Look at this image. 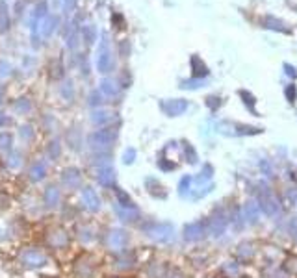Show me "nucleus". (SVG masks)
<instances>
[{
    "label": "nucleus",
    "instance_id": "1",
    "mask_svg": "<svg viewBox=\"0 0 297 278\" xmlns=\"http://www.w3.org/2000/svg\"><path fill=\"white\" fill-rule=\"evenodd\" d=\"M115 139H117V132L115 130L102 128V130H95L88 138V143L93 150H106L108 147L113 145Z\"/></svg>",
    "mask_w": 297,
    "mask_h": 278
},
{
    "label": "nucleus",
    "instance_id": "2",
    "mask_svg": "<svg viewBox=\"0 0 297 278\" xmlns=\"http://www.w3.org/2000/svg\"><path fill=\"white\" fill-rule=\"evenodd\" d=\"M20 261L22 265L28 269H43L50 263L47 252H43L41 248H26L22 254H20Z\"/></svg>",
    "mask_w": 297,
    "mask_h": 278
},
{
    "label": "nucleus",
    "instance_id": "3",
    "mask_svg": "<svg viewBox=\"0 0 297 278\" xmlns=\"http://www.w3.org/2000/svg\"><path fill=\"white\" fill-rule=\"evenodd\" d=\"M145 234L156 243H169L173 239L175 228L171 223H152L145 228Z\"/></svg>",
    "mask_w": 297,
    "mask_h": 278
},
{
    "label": "nucleus",
    "instance_id": "4",
    "mask_svg": "<svg viewBox=\"0 0 297 278\" xmlns=\"http://www.w3.org/2000/svg\"><path fill=\"white\" fill-rule=\"evenodd\" d=\"M113 56H111V50H110V43H108V37L106 34L102 35V45H100V52H99V58H97V69L99 72L106 74V72H111L113 70Z\"/></svg>",
    "mask_w": 297,
    "mask_h": 278
},
{
    "label": "nucleus",
    "instance_id": "5",
    "mask_svg": "<svg viewBox=\"0 0 297 278\" xmlns=\"http://www.w3.org/2000/svg\"><path fill=\"white\" fill-rule=\"evenodd\" d=\"M258 206H260V209H262L266 215H269V217L277 215L278 209H280L277 197H275L269 189H262V191L258 193Z\"/></svg>",
    "mask_w": 297,
    "mask_h": 278
},
{
    "label": "nucleus",
    "instance_id": "6",
    "mask_svg": "<svg viewBox=\"0 0 297 278\" xmlns=\"http://www.w3.org/2000/svg\"><path fill=\"white\" fill-rule=\"evenodd\" d=\"M106 245H108L110 250H123V248L129 245V234L121 228H113L110 230V234L106 236Z\"/></svg>",
    "mask_w": 297,
    "mask_h": 278
},
{
    "label": "nucleus",
    "instance_id": "7",
    "mask_svg": "<svg viewBox=\"0 0 297 278\" xmlns=\"http://www.w3.org/2000/svg\"><path fill=\"white\" fill-rule=\"evenodd\" d=\"M162 109H164V113L169 115V117H178V115H182V113L188 109V100H184V99L164 100V102H162Z\"/></svg>",
    "mask_w": 297,
    "mask_h": 278
},
{
    "label": "nucleus",
    "instance_id": "8",
    "mask_svg": "<svg viewBox=\"0 0 297 278\" xmlns=\"http://www.w3.org/2000/svg\"><path fill=\"white\" fill-rule=\"evenodd\" d=\"M80 199H82L84 208L89 209V211H99V209H100V199H99V195H97V191H95L93 188H84V189H82Z\"/></svg>",
    "mask_w": 297,
    "mask_h": 278
},
{
    "label": "nucleus",
    "instance_id": "9",
    "mask_svg": "<svg viewBox=\"0 0 297 278\" xmlns=\"http://www.w3.org/2000/svg\"><path fill=\"white\" fill-rule=\"evenodd\" d=\"M206 234V225L203 221H195V223H189L184 228V239L186 241H199V239L204 238Z\"/></svg>",
    "mask_w": 297,
    "mask_h": 278
},
{
    "label": "nucleus",
    "instance_id": "10",
    "mask_svg": "<svg viewBox=\"0 0 297 278\" xmlns=\"http://www.w3.org/2000/svg\"><path fill=\"white\" fill-rule=\"evenodd\" d=\"M225 230H227V219H225L223 213H216L214 217L210 219V223H208V232L214 238H219V236L225 234Z\"/></svg>",
    "mask_w": 297,
    "mask_h": 278
},
{
    "label": "nucleus",
    "instance_id": "11",
    "mask_svg": "<svg viewBox=\"0 0 297 278\" xmlns=\"http://www.w3.org/2000/svg\"><path fill=\"white\" fill-rule=\"evenodd\" d=\"M97 180L104 188H111L115 184V171H113V167L108 165V163L100 165L99 169H97Z\"/></svg>",
    "mask_w": 297,
    "mask_h": 278
},
{
    "label": "nucleus",
    "instance_id": "12",
    "mask_svg": "<svg viewBox=\"0 0 297 278\" xmlns=\"http://www.w3.org/2000/svg\"><path fill=\"white\" fill-rule=\"evenodd\" d=\"M243 219L247 225H257L260 221V206L255 200H247L243 204Z\"/></svg>",
    "mask_w": 297,
    "mask_h": 278
},
{
    "label": "nucleus",
    "instance_id": "13",
    "mask_svg": "<svg viewBox=\"0 0 297 278\" xmlns=\"http://www.w3.org/2000/svg\"><path fill=\"white\" fill-rule=\"evenodd\" d=\"M61 182L67 189H78L80 186V171L78 169H65L61 173Z\"/></svg>",
    "mask_w": 297,
    "mask_h": 278
},
{
    "label": "nucleus",
    "instance_id": "14",
    "mask_svg": "<svg viewBox=\"0 0 297 278\" xmlns=\"http://www.w3.org/2000/svg\"><path fill=\"white\" fill-rule=\"evenodd\" d=\"M47 161L45 159H37V161H34V165L30 167V178L32 182H41V180L47 176Z\"/></svg>",
    "mask_w": 297,
    "mask_h": 278
},
{
    "label": "nucleus",
    "instance_id": "15",
    "mask_svg": "<svg viewBox=\"0 0 297 278\" xmlns=\"http://www.w3.org/2000/svg\"><path fill=\"white\" fill-rule=\"evenodd\" d=\"M58 26V17L56 15H47L45 19L39 22V32L43 37H50Z\"/></svg>",
    "mask_w": 297,
    "mask_h": 278
},
{
    "label": "nucleus",
    "instance_id": "16",
    "mask_svg": "<svg viewBox=\"0 0 297 278\" xmlns=\"http://www.w3.org/2000/svg\"><path fill=\"white\" fill-rule=\"evenodd\" d=\"M121 87L117 86V82L111 78H104L100 82V93L104 95V97H108V99H113V97H117Z\"/></svg>",
    "mask_w": 297,
    "mask_h": 278
},
{
    "label": "nucleus",
    "instance_id": "17",
    "mask_svg": "<svg viewBox=\"0 0 297 278\" xmlns=\"http://www.w3.org/2000/svg\"><path fill=\"white\" fill-rule=\"evenodd\" d=\"M191 70H193V78L203 80L204 76H208V67L199 56H191Z\"/></svg>",
    "mask_w": 297,
    "mask_h": 278
},
{
    "label": "nucleus",
    "instance_id": "18",
    "mask_svg": "<svg viewBox=\"0 0 297 278\" xmlns=\"http://www.w3.org/2000/svg\"><path fill=\"white\" fill-rule=\"evenodd\" d=\"M264 26H266V28H269V30L282 32V34H288V32H290V28H288L282 20L275 19V17H271V15H267L266 19H264Z\"/></svg>",
    "mask_w": 297,
    "mask_h": 278
},
{
    "label": "nucleus",
    "instance_id": "19",
    "mask_svg": "<svg viewBox=\"0 0 297 278\" xmlns=\"http://www.w3.org/2000/svg\"><path fill=\"white\" fill-rule=\"evenodd\" d=\"M262 128H257V126H247V124H232V134L234 136H255V134H260Z\"/></svg>",
    "mask_w": 297,
    "mask_h": 278
},
{
    "label": "nucleus",
    "instance_id": "20",
    "mask_svg": "<svg viewBox=\"0 0 297 278\" xmlns=\"http://www.w3.org/2000/svg\"><path fill=\"white\" fill-rule=\"evenodd\" d=\"M59 199H61V193H59L58 188H47L45 191V202L50 208H56L59 204Z\"/></svg>",
    "mask_w": 297,
    "mask_h": 278
},
{
    "label": "nucleus",
    "instance_id": "21",
    "mask_svg": "<svg viewBox=\"0 0 297 278\" xmlns=\"http://www.w3.org/2000/svg\"><path fill=\"white\" fill-rule=\"evenodd\" d=\"M65 41L69 49H76L78 45V30H74L71 24H67V30H65Z\"/></svg>",
    "mask_w": 297,
    "mask_h": 278
},
{
    "label": "nucleus",
    "instance_id": "22",
    "mask_svg": "<svg viewBox=\"0 0 297 278\" xmlns=\"http://www.w3.org/2000/svg\"><path fill=\"white\" fill-rule=\"evenodd\" d=\"M113 119L111 117V113H108V111H93L91 113V122L93 124H106V122H110V121Z\"/></svg>",
    "mask_w": 297,
    "mask_h": 278
},
{
    "label": "nucleus",
    "instance_id": "23",
    "mask_svg": "<svg viewBox=\"0 0 297 278\" xmlns=\"http://www.w3.org/2000/svg\"><path fill=\"white\" fill-rule=\"evenodd\" d=\"M240 97L243 99V104L247 106L249 111H251L253 115H258V113H257V108H255V104H257V99H255V97H253V95H251L249 91H240Z\"/></svg>",
    "mask_w": 297,
    "mask_h": 278
},
{
    "label": "nucleus",
    "instance_id": "24",
    "mask_svg": "<svg viewBox=\"0 0 297 278\" xmlns=\"http://www.w3.org/2000/svg\"><path fill=\"white\" fill-rule=\"evenodd\" d=\"M82 35H84V41H86L88 45H93V43H95V37H97V30H95V26H93V24L84 26V28H82Z\"/></svg>",
    "mask_w": 297,
    "mask_h": 278
},
{
    "label": "nucleus",
    "instance_id": "25",
    "mask_svg": "<svg viewBox=\"0 0 297 278\" xmlns=\"http://www.w3.org/2000/svg\"><path fill=\"white\" fill-rule=\"evenodd\" d=\"M13 109L17 111V113H28L30 109H32V102H30V99H19L15 104H13Z\"/></svg>",
    "mask_w": 297,
    "mask_h": 278
},
{
    "label": "nucleus",
    "instance_id": "26",
    "mask_svg": "<svg viewBox=\"0 0 297 278\" xmlns=\"http://www.w3.org/2000/svg\"><path fill=\"white\" fill-rule=\"evenodd\" d=\"M10 26V17H8V10L6 6H0V32H6Z\"/></svg>",
    "mask_w": 297,
    "mask_h": 278
},
{
    "label": "nucleus",
    "instance_id": "27",
    "mask_svg": "<svg viewBox=\"0 0 297 278\" xmlns=\"http://www.w3.org/2000/svg\"><path fill=\"white\" fill-rule=\"evenodd\" d=\"M204 82L199 78H193V80H184V82H180V87L182 89H197V87H201Z\"/></svg>",
    "mask_w": 297,
    "mask_h": 278
},
{
    "label": "nucleus",
    "instance_id": "28",
    "mask_svg": "<svg viewBox=\"0 0 297 278\" xmlns=\"http://www.w3.org/2000/svg\"><path fill=\"white\" fill-rule=\"evenodd\" d=\"M11 70H13V67H11L10 61L0 60V80L8 78V76L11 74Z\"/></svg>",
    "mask_w": 297,
    "mask_h": 278
},
{
    "label": "nucleus",
    "instance_id": "29",
    "mask_svg": "<svg viewBox=\"0 0 297 278\" xmlns=\"http://www.w3.org/2000/svg\"><path fill=\"white\" fill-rule=\"evenodd\" d=\"M184 152H186V158H188L189 163H197V152L189 143H184Z\"/></svg>",
    "mask_w": 297,
    "mask_h": 278
},
{
    "label": "nucleus",
    "instance_id": "30",
    "mask_svg": "<svg viewBox=\"0 0 297 278\" xmlns=\"http://www.w3.org/2000/svg\"><path fill=\"white\" fill-rule=\"evenodd\" d=\"M284 95H286V100L288 102H296L297 100V87L294 86V84H290V86H286V89H284Z\"/></svg>",
    "mask_w": 297,
    "mask_h": 278
},
{
    "label": "nucleus",
    "instance_id": "31",
    "mask_svg": "<svg viewBox=\"0 0 297 278\" xmlns=\"http://www.w3.org/2000/svg\"><path fill=\"white\" fill-rule=\"evenodd\" d=\"M11 143H13V139H11V136L10 134H2L0 136V150H8L11 149Z\"/></svg>",
    "mask_w": 297,
    "mask_h": 278
},
{
    "label": "nucleus",
    "instance_id": "32",
    "mask_svg": "<svg viewBox=\"0 0 297 278\" xmlns=\"http://www.w3.org/2000/svg\"><path fill=\"white\" fill-rule=\"evenodd\" d=\"M61 95H63L67 100L73 99V82H71V80H65V84L61 86Z\"/></svg>",
    "mask_w": 297,
    "mask_h": 278
},
{
    "label": "nucleus",
    "instance_id": "33",
    "mask_svg": "<svg viewBox=\"0 0 297 278\" xmlns=\"http://www.w3.org/2000/svg\"><path fill=\"white\" fill-rule=\"evenodd\" d=\"M212 173H214L212 165H210V163H206V165H204V171H201V176L197 178V182H204V180H210V178H212Z\"/></svg>",
    "mask_w": 297,
    "mask_h": 278
},
{
    "label": "nucleus",
    "instance_id": "34",
    "mask_svg": "<svg viewBox=\"0 0 297 278\" xmlns=\"http://www.w3.org/2000/svg\"><path fill=\"white\" fill-rule=\"evenodd\" d=\"M134 159H136V150L134 149H127L123 152V161L130 165V163H134Z\"/></svg>",
    "mask_w": 297,
    "mask_h": 278
},
{
    "label": "nucleus",
    "instance_id": "35",
    "mask_svg": "<svg viewBox=\"0 0 297 278\" xmlns=\"http://www.w3.org/2000/svg\"><path fill=\"white\" fill-rule=\"evenodd\" d=\"M189 184H191V178H189V176H184V178L180 180L178 189H180V195H182V197L186 195V191H189Z\"/></svg>",
    "mask_w": 297,
    "mask_h": 278
},
{
    "label": "nucleus",
    "instance_id": "36",
    "mask_svg": "<svg viewBox=\"0 0 297 278\" xmlns=\"http://www.w3.org/2000/svg\"><path fill=\"white\" fill-rule=\"evenodd\" d=\"M206 104H208V108L212 109V111H216V109L219 108V104H221V102H219L218 97H208V99H206Z\"/></svg>",
    "mask_w": 297,
    "mask_h": 278
},
{
    "label": "nucleus",
    "instance_id": "37",
    "mask_svg": "<svg viewBox=\"0 0 297 278\" xmlns=\"http://www.w3.org/2000/svg\"><path fill=\"white\" fill-rule=\"evenodd\" d=\"M58 154H59V141L56 139V141L50 143V158H56Z\"/></svg>",
    "mask_w": 297,
    "mask_h": 278
},
{
    "label": "nucleus",
    "instance_id": "38",
    "mask_svg": "<svg viewBox=\"0 0 297 278\" xmlns=\"http://www.w3.org/2000/svg\"><path fill=\"white\" fill-rule=\"evenodd\" d=\"M74 2H76V0H63V4H61L63 13H71V11H73V8H74Z\"/></svg>",
    "mask_w": 297,
    "mask_h": 278
},
{
    "label": "nucleus",
    "instance_id": "39",
    "mask_svg": "<svg viewBox=\"0 0 297 278\" xmlns=\"http://www.w3.org/2000/svg\"><path fill=\"white\" fill-rule=\"evenodd\" d=\"M100 102H102V100H100L99 93H91V95H89V104H91V106H99Z\"/></svg>",
    "mask_w": 297,
    "mask_h": 278
},
{
    "label": "nucleus",
    "instance_id": "40",
    "mask_svg": "<svg viewBox=\"0 0 297 278\" xmlns=\"http://www.w3.org/2000/svg\"><path fill=\"white\" fill-rule=\"evenodd\" d=\"M20 136H22V138H26V139L32 138V136H34V130H32V126H22V128H20Z\"/></svg>",
    "mask_w": 297,
    "mask_h": 278
},
{
    "label": "nucleus",
    "instance_id": "41",
    "mask_svg": "<svg viewBox=\"0 0 297 278\" xmlns=\"http://www.w3.org/2000/svg\"><path fill=\"white\" fill-rule=\"evenodd\" d=\"M284 69H286L288 76H292V78H297V69H296V67H292L290 63H284Z\"/></svg>",
    "mask_w": 297,
    "mask_h": 278
},
{
    "label": "nucleus",
    "instance_id": "42",
    "mask_svg": "<svg viewBox=\"0 0 297 278\" xmlns=\"http://www.w3.org/2000/svg\"><path fill=\"white\" fill-rule=\"evenodd\" d=\"M2 97H4V89H2V86H0V102H2Z\"/></svg>",
    "mask_w": 297,
    "mask_h": 278
},
{
    "label": "nucleus",
    "instance_id": "43",
    "mask_svg": "<svg viewBox=\"0 0 297 278\" xmlns=\"http://www.w3.org/2000/svg\"><path fill=\"white\" fill-rule=\"evenodd\" d=\"M2 121H4V115H2V113H0V124H2Z\"/></svg>",
    "mask_w": 297,
    "mask_h": 278
}]
</instances>
